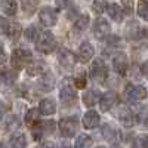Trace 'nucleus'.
Segmentation results:
<instances>
[{"instance_id": "30", "label": "nucleus", "mask_w": 148, "mask_h": 148, "mask_svg": "<svg viewBox=\"0 0 148 148\" xmlns=\"http://www.w3.org/2000/svg\"><path fill=\"white\" fill-rule=\"evenodd\" d=\"M76 86H77V88H80V89H83L84 86H86V77H84V73L83 71L76 76Z\"/></svg>"}, {"instance_id": "31", "label": "nucleus", "mask_w": 148, "mask_h": 148, "mask_svg": "<svg viewBox=\"0 0 148 148\" xmlns=\"http://www.w3.org/2000/svg\"><path fill=\"white\" fill-rule=\"evenodd\" d=\"M21 6L25 8V12H27V14H31V10L37 6V2H22Z\"/></svg>"}, {"instance_id": "11", "label": "nucleus", "mask_w": 148, "mask_h": 148, "mask_svg": "<svg viewBox=\"0 0 148 148\" xmlns=\"http://www.w3.org/2000/svg\"><path fill=\"white\" fill-rule=\"evenodd\" d=\"M98 125H99V114L93 110H89L83 116V126L86 129H95Z\"/></svg>"}, {"instance_id": "5", "label": "nucleus", "mask_w": 148, "mask_h": 148, "mask_svg": "<svg viewBox=\"0 0 148 148\" xmlns=\"http://www.w3.org/2000/svg\"><path fill=\"white\" fill-rule=\"evenodd\" d=\"M55 129V123L53 121H45V123H39L37 126L33 127V136L34 139L40 141L43 139L45 136H47V135H51Z\"/></svg>"}, {"instance_id": "36", "label": "nucleus", "mask_w": 148, "mask_h": 148, "mask_svg": "<svg viewBox=\"0 0 148 148\" xmlns=\"http://www.w3.org/2000/svg\"><path fill=\"white\" fill-rule=\"evenodd\" d=\"M59 148H73V147H71V144H70L68 141H64L62 144H61V147H59Z\"/></svg>"}, {"instance_id": "16", "label": "nucleus", "mask_w": 148, "mask_h": 148, "mask_svg": "<svg viewBox=\"0 0 148 148\" xmlns=\"http://www.w3.org/2000/svg\"><path fill=\"white\" fill-rule=\"evenodd\" d=\"M37 84H39V89L40 90H45V92H49V90H52L53 89V86H55V79L52 74H45V76L37 82Z\"/></svg>"}, {"instance_id": "9", "label": "nucleus", "mask_w": 148, "mask_h": 148, "mask_svg": "<svg viewBox=\"0 0 148 148\" xmlns=\"http://www.w3.org/2000/svg\"><path fill=\"white\" fill-rule=\"evenodd\" d=\"M113 65H114V70L120 74V76H125L127 73V67H129V61H127V56L125 53H119L114 56L113 59Z\"/></svg>"}, {"instance_id": "17", "label": "nucleus", "mask_w": 148, "mask_h": 148, "mask_svg": "<svg viewBox=\"0 0 148 148\" xmlns=\"http://www.w3.org/2000/svg\"><path fill=\"white\" fill-rule=\"evenodd\" d=\"M98 101H99V92H98L96 89H90L83 95V102L88 107H93Z\"/></svg>"}, {"instance_id": "3", "label": "nucleus", "mask_w": 148, "mask_h": 148, "mask_svg": "<svg viewBox=\"0 0 148 148\" xmlns=\"http://www.w3.org/2000/svg\"><path fill=\"white\" fill-rule=\"evenodd\" d=\"M31 59H33V55H31L30 51H27V49H16L10 56V64L15 68H22V67H25Z\"/></svg>"}, {"instance_id": "19", "label": "nucleus", "mask_w": 148, "mask_h": 148, "mask_svg": "<svg viewBox=\"0 0 148 148\" xmlns=\"http://www.w3.org/2000/svg\"><path fill=\"white\" fill-rule=\"evenodd\" d=\"M107 10H108L110 16L113 18L114 21L120 22V21L123 19V10L120 9V5H117V3H108Z\"/></svg>"}, {"instance_id": "13", "label": "nucleus", "mask_w": 148, "mask_h": 148, "mask_svg": "<svg viewBox=\"0 0 148 148\" xmlns=\"http://www.w3.org/2000/svg\"><path fill=\"white\" fill-rule=\"evenodd\" d=\"M39 111L42 114L45 116H52L55 114L56 111V104L53 99H51V98H45V99L40 101V105H39Z\"/></svg>"}, {"instance_id": "33", "label": "nucleus", "mask_w": 148, "mask_h": 148, "mask_svg": "<svg viewBox=\"0 0 148 148\" xmlns=\"http://www.w3.org/2000/svg\"><path fill=\"white\" fill-rule=\"evenodd\" d=\"M133 148H147V138L145 136H141L135 141L133 144Z\"/></svg>"}, {"instance_id": "21", "label": "nucleus", "mask_w": 148, "mask_h": 148, "mask_svg": "<svg viewBox=\"0 0 148 148\" xmlns=\"http://www.w3.org/2000/svg\"><path fill=\"white\" fill-rule=\"evenodd\" d=\"M16 77H18V74L14 70H2L0 71V79H2V82H5L6 84H14Z\"/></svg>"}, {"instance_id": "24", "label": "nucleus", "mask_w": 148, "mask_h": 148, "mask_svg": "<svg viewBox=\"0 0 148 148\" xmlns=\"http://www.w3.org/2000/svg\"><path fill=\"white\" fill-rule=\"evenodd\" d=\"M74 147L76 148H90L92 147V138L88 136V135H84V133H82V135L77 136L76 142H74Z\"/></svg>"}, {"instance_id": "23", "label": "nucleus", "mask_w": 148, "mask_h": 148, "mask_svg": "<svg viewBox=\"0 0 148 148\" xmlns=\"http://www.w3.org/2000/svg\"><path fill=\"white\" fill-rule=\"evenodd\" d=\"M0 8H2V10L5 12L6 15L14 16V15L16 14L18 3H16V2H9V0H6V2H2V3H0Z\"/></svg>"}, {"instance_id": "29", "label": "nucleus", "mask_w": 148, "mask_h": 148, "mask_svg": "<svg viewBox=\"0 0 148 148\" xmlns=\"http://www.w3.org/2000/svg\"><path fill=\"white\" fill-rule=\"evenodd\" d=\"M9 30H10V25H9L8 19H5L3 16H0V34H8Z\"/></svg>"}, {"instance_id": "25", "label": "nucleus", "mask_w": 148, "mask_h": 148, "mask_svg": "<svg viewBox=\"0 0 148 148\" xmlns=\"http://www.w3.org/2000/svg\"><path fill=\"white\" fill-rule=\"evenodd\" d=\"M89 27V16L88 15H82L76 22H74V30L76 31H84L86 28Z\"/></svg>"}, {"instance_id": "6", "label": "nucleus", "mask_w": 148, "mask_h": 148, "mask_svg": "<svg viewBox=\"0 0 148 148\" xmlns=\"http://www.w3.org/2000/svg\"><path fill=\"white\" fill-rule=\"evenodd\" d=\"M59 130L64 138H71L77 130V121L74 119H62L59 121Z\"/></svg>"}, {"instance_id": "20", "label": "nucleus", "mask_w": 148, "mask_h": 148, "mask_svg": "<svg viewBox=\"0 0 148 148\" xmlns=\"http://www.w3.org/2000/svg\"><path fill=\"white\" fill-rule=\"evenodd\" d=\"M10 148H25L27 147V136L24 133H16L10 138Z\"/></svg>"}, {"instance_id": "18", "label": "nucleus", "mask_w": 148, "mask_h": 148, "mask_svg": "<svg viewBox=\"0 0 148 148\" xmlns=\"http://www.w3.org/2000/svg\"><path fill=\"white\" fill-rule=\"evenodd\" d=\"M119 119H120L121 125L125 126V127H132L133 126V114H132L130 110L123 108L120 111V114H119Z\"/></svg>"}, {"instance_id": "15", "label": "nucleus", "mask_w": 148, "mask_h": 148, "mask_svg": "<svg viewBox=\"0 0 148 148\" xmlns=\"http://www.w3.org/2000/svg\"><path fill=\"white\" fill-rule=\"evenodd\" d=\"M58 61H59V64L62 67H65V68H71L74 64H76V58H74V55L70 51H65V49L59 52Z\"/></svg>"}, {"instance_id": "28", "label": "nucleus", "mask_w": 148, "mask_h": 148, "mask_svg": "<svg viewBox=\"0 0 148 148\" xmlns=\"http://www.w3.org/2000/svg\"><path fill=\"white\" fill-rule=\"evenodd\" d=\"M138 15L142 19H147L148 18V3L147 2H139L138 3Z\"/></svg>"}, {"instance_id": "7", "label": "nucleus", "mask_w": 148, "mask_h": 148, "mask_svg": "<svg viewBox=\"0 0 148 148\" xmlns=\"http://www.w3.org/2000/svg\"><path fill=\"white\" fill-rule=\"evenodd\" d=\"M39 18H40V22L46 27H53L56 21H58V15L56 12L51 8H43L39 14Z\"/></svg>"}, {"instance_id": "35", "label": "nucleus", "mask_w": 148, "mask_h": 148, "mask_svg": "<svg viewBox=\"0 0 148 148\" xmlns=\"http://www.w3.org/2000/svg\"><path fill=\"white\" fill-rule=\"evenodd\" d=\"M5 113H6V105H5V102H3V101H0V120L3 119Z\"/></svg>"}, {"instance_id": "14", "label": "nucleus", "mask_w": 148, "mask_h": 148, "mask_svg": "<svg viewBox=\"0 0 148 148\" xmlns=\"http://www.w3.org/2000/svg\"><path fill=\"white\" fill-rule=\"evenodd\" d=\"M95 53V49L89 42H83L79 47V58L83 61V62H88V61L93 56Z\"/></svg>"}, {"instance_id": "8", "label": "nucleus", "mask_w": 148, "mask_h": 148, "mask_svg": "<svg viewBox=\"0 0 148 148\" xmlns=\"http://www.w3.org/2000/svg\"><path fill=\"white\" fill-rule=\"evenodd\" d=\"M126 96L129 98L132 102H138V101L145 99L147 90H145V88H142V86H133V84H129L127 88H126Z\"/></svg>"}, {"instance_id": "37", "label": "nucleus", "mask_w": 148, "mask_h": 148, "mask_svg": "<svg viewBox=\"0 0 148 148\" xmlns=\"http://www.w3.org/2000/svg\"><path fill=\"white\" fill-rule=\"evenodd\" d=\"M3 52V45H2V42H0V53Z\"/></svg>"}, {"instance_id": "32", "label": "nucleus", "mask_w": 148, "mask_h": 148, "mask_svg": "<svg viewBox=\"0 0 148 148\" xmlns=\"http://www.w3.org/2000/svg\"><path fill=\"white\" fill-rule=\"evenodd\" d=\"M93 8L96 12H104L108 8V3L107 2H93Z\"/></svg>"}, {"instance_id": "12", "label": "nucleus", "mask_w": 148, "mask_h": 148, "mask_svg": "<svg viewBox=\"0 0 148 148\" xmlns=\"http://www.w3.org/2000/svg\"><path fill=\"white\" fill-rule=\"evenodd\" d=\"M59 98H61V101H62L64 104H73L74 101L77 99V92L74 90L71 86H64L62 89H61L59 92Z\"/></svg>"}, {"instance_id": "22", "label": "nucleus", "mask_w": 148, "mask_h": 148, "mask_svg": "<svg viewBox=\"0 0 148 148\" xmlns=\"http://www.w3.org/2000/svg\"><path fill=\"white\" fill-rule=\"evenodd\" d=\"M101 135H102L107 141H110V142L116 141V138H117L116 129H113L110 125H102V126H101Z\"/></svg>"}, {"instance_id": "34", "label": "nucleus", "mask_w": 148, "mask_h": 148, "mask_svg": "<svg viewBox=\"0 0 148 148\" xmlns=\"http://www.w3.org/2000/svg\"><path fill=\"white\" fill-rule=\"evenodd\" d=\"M39 148H55V144L53 142H51V141H45V142H42L40 144V147Z\"/></svg>"}, {"instance_id": "10", "label": "nucleus", "mask_w": 148, "mask_h": 148, "mask_svg": "<svg viewBox=\"0 0 148 148\" xmlns=\"http://www.w3.org/2000/svg\"><path fill=\"white\" fill-rule=\"evenodd\" d=\"M117 102V93L116 92H107L101 96L99 99V107H101V111H108L111 110Z\"/></svg>"}, {"instance_id": "38", "label": "nucleus", "mask_w": 148, "mask_h": 148, "mask_svg": "<svg viewBox=\"0 0 148 148\" xmlns=\"http://www.w3.org/2000/svg\"><path fill=\"white\" fill-rule=\"evenodd\" d=\"M96 148H104V147H96Z\"/></svg>"}, {"instance_id": "4", "label": "nucleus", "mask_w": 148, "mask_h": 148, "mask_svg": "<svg viewBox=\"0 0 148 148\" xmlns=\"http://www.w3.org/2000/svg\"><path fill=\"white\" fill-rule=\"evenodd\" d=\"M111 33V25H110V22L99 16V18H96L95 22H93V34L96 39H105V37H108Z\"/></svg>"}, {"instance_id": "2", "label": "nucleus", "mask_w": 148, "mask_h": 148, "mask_svg": "<svg viewBox=\"0 0 148 148\" xmlns=\"http://www.w3.org/2000/svg\"><path fill=\"white\" fill-rule=\"evenodd\" d=\"M107 74H108V68L104 62V59L101 58H96L92 65H90V70H89V76L90 79L96 80V82H104L107 79Z\"/></svg>"}, {"instance_id": "1", "label": "nucleus", "mask_w": 148, "mask_h": 148, "mask_svg": "<svg viewBox=\"0 0 148 148\" xmlns=\"http://www.w3.org/2000/svg\"><path fill=\"white\" fill-rule=\"evenodd\" d=\"M56 47V39L51 31H45L37 39V51L42 53H51Z\"/></svg>"}, {"instance_id": "27", "label": "nucleus", "mask_w": 148, "mask_h": 148, "mask_svg": "<svg viewBox=\"0 0 148 148\" xmlns=\"http://www.w3.org/2000/svg\"><path fill=\"white\" fill-rule=\"evenodd\" d=\"M37 119H39V110H36V108H31L27 116H25V123L28 126H33L34 123L37 121Z\"/></svg>"}, {"instance_id": "26", "label": "nucleus", "mask_w": 148, "mask_h": 148, "mask_svg": "<svg viewBox=\"0 0 148 148\" xmlns=\"http://www.w3.org/2000/svg\"><path fill=\"white\" fill-rule=\"evenodd\" d=\"M25 39L28 42H37V39H39V30H37V27L30 25L25 30Z\"/></svg>"}]
</instances>
